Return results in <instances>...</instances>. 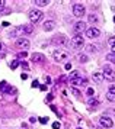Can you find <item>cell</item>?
I'll return each instance as SVG.
<instances>
[{
    "instance_id": "cell-13",
    "label": "cell",
    "mask_w": 115,
    "mask_h": 129,
    "mask_svg": "<svg viewBox=\"0 0 115 129\" xmlns=\"http://www.w3.org/2000/svg\"><path fill=\"white\" fill-rule=\"evenodd\" d=\"M54 28H55V22L54 20H47V22H44V30L45 32H51Z\"/></svg>"
},
{
    "instance_id": "cell-38",
    "label": "cell",
    "mask_w": 115,
    "mask_h": 129,
    "mask_svg": "<svg viewBox=\"0 0 115 129\" xmlns=\"http://www.w3.org/2000/svg\"><path fill=\"white\" fill-rule=\"evenodd\" d=\"M29 122L34 123V122H36V119H35V117H31V119H29Z\"/></svg>"
},
{
    "instance_id": "cell-16",
    "label": "cell",
    "mask_w": 115,
    "mask_h": 129,
    "mask_svg": "<svg viewBox=\"0 0 115 129\" xmlns=\"http://www.w3.org/2000/svg\"><path fill=\"white\" fill-rule=\"evenodd\" d=\"M89 22L93 25V28L98 25V22H99V18H98V15H95V13H92V15H89Z\"/></svg>"
},
{
    "instance_id": "cell-15",
    "label": "cell",
    "mask_w": 115,
    "mask_h": 129,
    "mask_svg": "<svg viewBox=\"0 0 115 129\" xmlns=\"http://www.w3.org/2000/svg\"><path fill=\"white\" fill-rule=\"evenodd\" d=\"M93 81L101 84V83L104 81V76H102V73H93Z\"/></svg>"
},
{
    "instance_id": "cell-5",
    "label": "cell",
    "mask_w": 115,
    "mask_h": 129,
    "mask_svg": "<svg viewBox=\"0 0 115 129\" xmlns=\"http://www.w3.org/2000/svg\"><path fill=\"white\" fill-rule=\"evenodd\" d=\"M52 57H54L55 61H66V59L69 58V52L61 51V49H57V51L52 52Z\"/></svg>"
},
{
    "instance_id": "cell-9",
    "label": "cell",
    "mask_w": 115,
    "mask_h": 129,
    "mask_svg": "<svg viewBox=\"0 0 115 129\" xmlns=\"http://www.w3.org/2000/svg\"><path fill=\"white\" fill-rule=\"evenodd\" d=\"M16 47L21 49H28L29 48V41L26 38H17L16 39Z\"/></svg>"
},
{
    "instance_id": "cell-35",
    "label": "cell",
    "mask_w": 115,
    "mask_h": 129,
    "mask_svg": "<svg viewBox=\"0 0 115 129\" xmlns=\"http://www.w3.org/2000/svg\"><path fill=\"white\" fill-rule=\"evenodd\" d=\"M66 70H71V64H70V62L66 64Z\"/></svg>"
},
{
    "instance_id": "cell-10",
    "label": "cell",
    "mask_w": 115,
    "mask_h": 129,
    "mask_svg": "<svg viewBox=\"0 0 115 129\" xmlns=\"http://www.w3.org/2000/svg\"><path fill=\"white\" fill-rule=\"evenodd\" d=\"M70 84H71L73 87H76V86L85 87V86L87 84V80H86V78H82V77H79V78H74V80H70Z\"/></svg>"
},
{
    "instance_id": "cell-6",
    "label": "cell",
    "mask_w": 115,
    "mask_h": 129,
    "mask_svg": "<svg viewBox=\"0 0 115 129\" xmlns=\"http://www.w3.org/2000/svg\"><path fill=\"white\" fill-rule=\"evenodd\" d=\"M99 122H101V125L104 126V128H112L114 126V122H112V119H111L109 116H102L101 119H99Z\"/></svg>"
},
{
    "instance_id": "cell-19",
    "label": "cell",
    "mask_w": 115,
    "mask_h": 129,
    "mask_svg": "<svg viewBox=\"0 0 115 129\" xmlns=\"http://www.w3.org/2000/svg\"><path fill=\"white\" fill-rule=\"evenodd\" d=\"M86 51L87 52H96V51H98V47L93 45V44H90V45H87L86 47Z\"/></svg>"
},
{
    "instance_id": "cell-26",
    "label": "cell",
    "mask_w": 115,
    "mask_h": 129,
    "mask_svg": "<svg viewBox=\"0 0 115 129\" xmlns=\"http://www.w3.org/2000/svg\"><path fill=\"white\" fill-rule=\"evenodd\" d=\"M61 128V123L60 122H54L52 123V129H60Z\"/></svg>"
},
{
    "instance_id": "cell-12",
    "label": "cell",
    "mask_w": 115,
    "mask_h": 129,
    "mask_svg": "<svg viewBox=\"0 0 115 129\" xmlns=\"http://www.w3.org/2000/svg\"><path fill=\"white\" fill-rule=\"evenodd\" d=\"M23 34H25V32H23V26H16L15 29L12 30L10 35H12V36H15V38H22Z\"/></svg>"
},
{
    "instance_id": "cell-30",
    "label": "cell",
    "mask_w": 115,
    "mask_h": 129,
    "mask_svg": "<svg viewBox=\"0 0 115 129\" xmlns=\"http://www.w3.org/2000/svg\"><path fill=\"white\" fill-rule=\"evenodd\" d=\"M40 122L42 123V125H45V123L48 122V117H40Z\"/></svg>"
},
{
    "instance_id": "cell-22",
    "label": "cell",
    "mask_w": 115,
    "mask_h": 129,
    "mask_svg": "<svg viewBox=\"0 0 115 129\" xmlns=\"http://www.w3.org/2000/svg\"><path fill=\"white\" fill-rule=\"evenodd\" d=\"M105 97H106V100H108V102H115V94L109 93V91L106 93V96H105Z\"/></svg>"
},
{
    "instance_id": "cell-41",
    "label": "cell",
    "mask_w": 115,
    "mask_h": 129,
    "mask_svg": "<svg viewBox=\"0 0 115 129\" xmlns=\"http://www.w3.org/2000/svg\"><path fill=\"white\" fill-rule=\"evenodd\" d=\"M114 22H115V16H114Z\"/></svg>"
},
{
    "instance_id": "cell-40",
    "label": "cell",
    "mask_w": 115,
    "mask_h": 129,
    "mask_svg": "<svg viewBox=\"0 0 115 129\" xmlns=\"http://www.w3.org/2000/svg\"><path fill=\"white\" fill-rule=\"evenodd\" d=\"M112 54H115V47H112Z\"/></svg>"
},
{
    "instance_id": "cell-8",
    "label": "cell",
    "mask_w": 115,
    "mask_h": 129,
    "mask_svg": "<svg viewBox=\"0 0 115 129\" xmlns=\"http://www.w3.org/2000/svg\"><path fill=\"white\" fill-rule=\"evenodd\" d=\"M51 42L55 44V45H64V44H67V38L64 35H55V36H52Z\"/></svg>"
},
{
    "instance_id": "cell-42",
    "label": "cell",
    "mask_w": 115,
    "mask_h": 129,
    "mask_svg": "<svg viewBox=\"0 0 115 129\" xmlns=\"http://www.w3.org/2000/svg\"><path fill=\"white\" fill-rule=\"evenodd\" d=\"M77 129H82V128H77Z\"/></svg>"
},
{
    "instance_id": "cell-34",
    "label": "cell",
    "mask_w": 115,
    "mask_h": 129,
    "mask_svg": "<svg viewBox=\"0 0 115 129\" xmlns=\"http://www.w3.org/2000/svg\"><path fill=\"white\" fill-rule=\"evenodd\" d=\"M38 84H40V83H38L36 80H35V81L32 83V87H34V88H35V87H38Z\"/></svg>"
},
{
    "instance_id": "cell-11",
    "label": "cell",
    "mask_w": 115,
    "mask_h": 129,
    "mask_svg": "<svg viewBox=\"0 0 115 129\" xmlns=\"http://www.w3.org/2000/svg\"><path fill=\"white\" fill-rule=\"evenodd\" d=\"M73 29H74V32L77 34V35H80L83 30H86V23L82 22V20H79V22H76L74 23V28H73Z\"/></svg>"
},
{
    "instance_id": "cell-25",
    "label": "cell",
    "mask_w": 115,
    "mask_h": 129,
    "mask_svg": "<svg viewBox=\"0 0 115 129\" xmlns=\"http://www.w3.org/2000/svg\"><path fill=\"white\" fill-rule=\"evenodd\" d=\"M79 61L80 62H87V55H79Z\"/></svg>"
},
{
    "instance_id": "cell-33",
    "label": "cell",
    "mask_w": 115,
    "mask_h": 129,
    "mask_svg": "<svg viewBox=\"0 0 115 129\" xmlns=\"http://www.w3.org/2000/svg\"><path fill=\"white\" fill-rule=\"evenodd\" d=\"M26 55H28V54H26V51H22V52H19V57H23V58H25Z\"/></svg>"
},
{
    "instance_id": "cell-14",
    "label": "cell",
    "mask_w": 115,
    "mask_h": 129,
    "mask_svg": "<svg viewBox=\"0 0 115 129\" xmlns=\"http://www.w3.org/2000/svg\"><path fill=\"white\" fill-rule=\"evenodd\" d=\"M32 61H34V62H44V61H45V57H44L42 54L35 52V54H32Z\"/></svg>"
},
{
    "instance_id": "cell-7",
    "label": "cell",
    "mask_w": 115,
    "mask_h": 129,
    "mask_svg": "<svg viewBox=\"0 0 115 129\" xmlns=\"http://www.w3.org/2000/svg\"><path fill=\"white\" fill-rule=\"evenodd\" d=\"M99 35H101V30H99L98 28H93L92 26V28H87L86 29V36L87 38H92L93 39V38H98Z\"/></svg>"
},
{
    "instance_id": "cell-24",
    "label": "cell",
    "mask_w": 115,
    "mask_h": 129,
    "mask_svg": "<svg viewBox=\"0 0 115 129\" xmlns=\"http://www.w3.org/2000/svg\"><path fill=\"white\" fill-rule=\"evenodd\" d=\"M70 91H71V93L74 94L76 97H80V96H82V93L79 91V90H77V88H74V87H71V88H70Z\"/></svg>"
},
{
    "instance_id": "cell-1",
    "label": "cell",
    "mask_w": 115,
    "mask_h": 129,
    "mask_svg": "<svg viewBox=\"0 0 115 129\" xmlns=\"http://www.w3.org/2000/svg\"><path fill=\"white\" fill-rule=\"evenodd\" d=\"M70 45L74 49H82V48L85 47V38H82V35H76L74 38H71Z\"/></svg>"
},
{
    "instance_id": "cell-18",
    "label": "cell",
    "mask_w": 115,
    "mask_h": 129,
    "mask_svg": "<svg viewBox=\"0 0 115 129\" xmlns=\"http://www.w3.org/2000/svg\"><path fill=\"white\" fill-rule=\"evenodd\" d=\"M34 3H35V5H36V6L42 7V6H47V5H48L50 2H48V0H35Z\"/></svg>"
},
{
    "instance_id": "cell-29",
    "label": "cell",
    "mask_w": 115,
    "mask_h": 129,
    "mask_svg": "<svg viewBox=\"0 0 115 129\" xmlns=\"http://www.w3.org/2000/svg\"><path fill=\"white\" fill-rule=\"evenodd\" d=\"M108 42H109L111 47H115V38H109V39H108Z\"/></svg>"
},
{
    "instance_id": "cell-20",
    "label": "cell",
    "mask_w": 115,
    "mask_h": 129,
    "mask_svg": "<svg viewBox=\"0 0 115 129\" xmlns=\"http://www.w3.org/2000/svg\"><path fill=\"white\" fill-rule=\"evenodd\" d=\"M87 103H89V106H90V107H96V106L99 105V102L96 99H93V97H90V99H89V102H87Z\"/></svg>"
},
{
    "instance_id": "cell-17",
    "label": "cell",
    "mask_w": 115,
    "mask_h": 129,
    "mask_svg": "<svg viewBox=\"0 0 115 129\" xmlns=\"http://www.w3.org/2000/svg\"><path fill=\"white\" fill-rule=\"evenodd\" d=\"M23 32L25 34H32L34 32V26L29 23V25H23Z\"/></svg>"
},
{
    "instance_id": "cell-37",
    "label": "cell",
    "mask_w": 115,
    "mask_h": 129,
    "mask_svg": "<svg viewBox=\"0 0 115 129\" xmlns=\"http://www.w3.org/2000/svg\"><path fill=\"white\" fill-rule=\"evenodd\" d=\"M5 3H6L5 0H0V7H3V6H5Z\"/></svg>"
},
{
    "instance_id": "cell-23",
    "label": "cell",
    "mask_w": 115,
    "mask_h": 129,
    "mask_svg": "<svg viewBox=\"0 0 115 129\" xmlns=\"http://www.w3.org/2000/svg\"><path fill=\"white\" fill-rule=\"evenodd\" d=\"M106 59H108V61H111V62H112V64H115V54H108V55H106Z\"/></svg>"
},
{
    "instance_id": "cell-27",
    "label": "cell",
    "mask_w": 115,
    "mask_h": 129,
    "mask_svg": "<svg viewBox=\"0 0 115 129\" xmlns=\"http://www.w3.org/2000/svg\"><path fill=\"white\" fill-rule=\"evenodd\" d=\"M0 88H2L3 91H6V88H7V86H6V81H2V83H0Z\"/></svg>"
},
{
    "instance_id": "cell-28",
    "label": "cell",
    "mask_w": 115,
    "mask_h": 129,
    "mask_svg": "<svg viewBox=\"0 0 115 129\" xmlns=\"http://www.w3.org/2000/svg\"><path fill=\"white\" fill-rule=\"evenodd\" d=\"M109 93H112V94H115V84H111L109 86V90H108Z\"/></svg>"
},
{
    "instance_id": "cell-21",
    "label": "cell",
    "mask_w": 115,
    "mask_h": 129,
    "mask_svg": "<svg viewBox=\"0 0 115 129\" xmlns=\"http://www.w3.org/2000/svg\"><path fill=\"white\" fill-rule=\"evenodd\" d=\"M79 77H80V73H79V71L70 73V80H74V78H79Z\"/></svg>"
},
{
    "instance_id": "cell-3",
    "label": "cell",
    "mask_w": 115,
    "mask_h": 129,
    "mask_svg": "<svg viewBox=\"0 0 115 129\" xmlns=\"http://www.w3.org/2000/svg\"><path fill=\"white\" fill-rule=\"evenodd\" d=\"M73 15H74L76 18H83L85 15H86V9L83 5L80 3H76L74 6H73Z\"/></svg>"
},
{
    "instance_id": "cell-4",
    "label": "cell",
    "mask_w": 115,
    "mask_h": 129,
    "mask_svg": "<svg viewBox=\"0 0 115 129\" xmlns=\"http://www.w3.org/2000/svg\"><path fill=\"white\" fill-rule=\"evenodd\" d=\"M41 18H42V12H41V10L32 9V10L29 12V20H31V23H36V22H40Z\"/></svg>"
},
{
    "instance_id": "cell-31",
    "label": "cell",
    "mask_w": 115,
    "mask_h": 129,
    "mask_svg": "<svg viewBox=\"0 0 115 129\" xmlns=\"http://www.w3.org/2000/svg\"><path fill=\"white\" fill-rule=\"evenodd\" d=\"M17 65H19V62H17V61H13V62L10 64V67H12V68H16Z\"/></svg>"
},
{
    "instance_id": "cell-39",
    "label": "cell",
    "mask_w": 115,
    "mask_h": 129,
    "mask_svg": "<svg viewBox=\"0 0 115 129\" xmlns=\"http://www.w3.org/2000/svg\"><path fill=\"white\" fill-rule=\"evenodd\" d=\"M2 49H3V44H2V42H0V51H2Z\"/></svg>"
},
{
    "instance_id": "cell-36",
    "label": "cell",
    "mask_w": 115,
    "mask_h": 129,
    "mask_svg": "<svg viewBox=\"0 0 115 129\" xmlns=\"http://www.w3.org/2000/svg\"><path fill=\"white\" fill-rule=\"evenodd\" d=\"M21 78H22V80H26V78H28V74H22V76H21Z\"/></svg>"
},
{
    "instance_id": "cell-32",
    "label": "cell",
    "mask_w": 115,
    "mask_h": 129,
    "mask_svg": "<svg viewBox=\"0 0 115 129\" xmlns=\"http://www.w3.org/2000/svg\"><path fill=\"white\" fill-rule=\"evenodd\" d=\"M87 94H89V96H93V94H95L93 88H87Z\"/></svg>"
},
{
    "instance_id": "cell-2",
    "label": "cell",
    "mask_w": 115,
    "mask_h": 129,
    "mask_svg": "<svg viewBox=\"0 0 115 129\" xmlns=\"http://www.w3.org/2000/svg\"><path fill=\"white\" fill-rule=\"evenodd\" d=\"M102 76H104V80H108V81H115V71L111 68L109 65H105L104 67V73H102Z\"/></svg>"
}]
</instances>
